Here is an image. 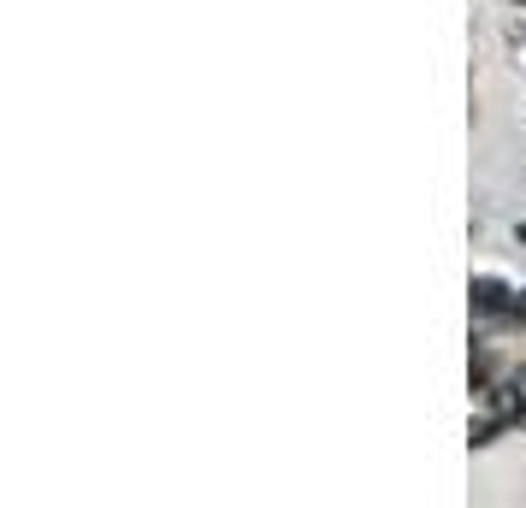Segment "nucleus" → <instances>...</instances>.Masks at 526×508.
Segmentation results:
<instances>
[{
	"instance_id": "obj_1",
	"label": "nucleus",
	"mask_w": 526,
	"mask_h": 508,
	"mask_svg": "<svg viewBox=\"0 0 526 508\" xmlns=\"http://www.w3.org/2000/svg\"><path fill=\"white\" fill-rule=\"evenodd\" d=\"M491 396V414L503 420V426H526V390L521 384H509V390H485Z\"/></svg>"
},
{
	"instance_id": "obj_2",
	"label": "nucleus",
	"mask_w": 526,
	"mask_h": 508,
	"mask_svg": "<svg viewBox=\"0 0 526 508\" xmlns=\"http://www.w3.org/2000/svg\"><path fill=\"white\" fill-rule=\"evenodd\" d=\"M473 314H509V284L473 278Z\"/></svg>"
},
{
	"instance_id": "obj_3",
	"label": "nucleus",
	"mask_w": 526,
	"mask_h": 508,
	"mask_svg": "<svg viewBox=\"0 0 526 508\" xmlns=\"http://www.w3.org/2000/svg\"><path fill=\"white\" fill-rule=\"evenodd\" d=\"M497 426H503L497 414H491V420H479V426H473V449H485V444H491V438H497Z\"/></svg>"
},
{
	"instance_id": "obj_4",
	"label": "nucleus",
	"mask_w": 526,
	"mask_h": 508,
	"mask_svg": "<svg viewBox=\"0 0 526 508\" xmlns=\"http://www.w3.org/2000/svg\"><path fill=\"white\" fill-rule=\"evenodd\" d=\"M509 319H521V325H526V302H521V296L509 302Z\"/></svg>"
},
{
	"instance_id": "obj_5",
	"label": "nucleus",
	"mask_w": 526,
	"mask_h": 508,
	"mask_svg": "<svg viewBox=\"0 0 526 508\" xmlns=\"http://www.w3.org/2000/svg\"><path fill=\"white\" fill-rule=\"evenodd\" d=\"M515 384H521V390H526V367H515Z\"/></svg>"
},
{
	"instance_id": "obj_6",
	"label": "nucleus",
	"mask_w": 526,
	"mask_h": 508,
	"mask_svg": "<svg viewBox=\"0 0 526 508\" xmlns=\"http://www.w3.org/2000/svg\"><path fill=\"white\" fill-rule=\"evenodd\" d=\"M515 6H526V0H515Z\"/></svg>"
}]
</instances>
